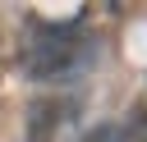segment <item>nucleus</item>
Instances as JSON below:
<instances>
[{
    "label": "nucleus",
    "mask_w": 147,
    "mask_h": 142,
    "mask_svg": "<svg viewBox=\"0 0 147 142\" xmlns=\"http://www.w3.org/2000/svg\"><path fill=\"white\" fill-rule=\"evenodd\" d=\"M87 60H92V37L83 18H28V32L18 41L23 78H37V82L74 78Z\"/></svg>",
    "instance_id": "1"
},
{
    "label": "nucleus",
    "mask_w": 147,
    "mask_h": 142,
    "mask_svg": "<svg viewBox=\"0 0 147 142\" xmlns=\"http://www.w3.org/2000/svg\"><path fill=\"white\" fill-rule=\"evenodd\" d=\"M83 142H119V128H110V124H96Z\"/></svg>",
    "instance_id": "4"
},
{
    "label": "nucleus",
    "mask_w": 147,
    "mask_h": 142,
    "mask_svg": "<svg viewBox=\"0 0 147 142\" xmlns=\"http://www.w3.org/2000/svg\"><path fill=\"white\" fill-rule=\"evenodd\" d=\"M119 142H147V101H133V110H129V119H124Z\"/></svg>",
    "instance_id": "3"
},
{
    "label": "nucleus",
    "mask_w": 147,
    "mask_h": 142,
    "mask_svg": "<svg viewBox=\"0 0 147 142\" xmlns=\"http://www.w3.org/2000/svg\"><path fill=\"white\" fill-rule=\"evenodd\" d=\"M69 124V105L55 96H41L28 105V142H60Z\"/></svg>",
    "instance_id": "2"
}]
</instances>
